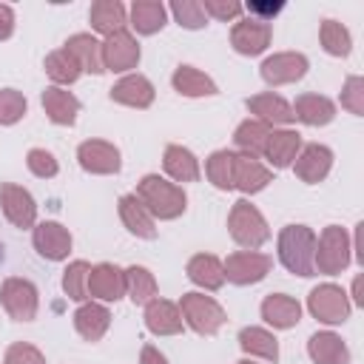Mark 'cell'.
Returning <instances> with one entry per match:
<instances>
[{
    "mask_svg": "<svg viewBox=\"0 0 364 364\" xmlns=\"http://www.w3.org/2000/svg\"><path fill=\"white\" fill-rule=\"evenodd\" d=\"M136 199L148 208V213L154 219H179L188 208V196L182 191V185L159 176V173H148L136 182Z\"/></svg>",
    "mask_w": 364,
    "mask_h": 364,
    "instance_id": "cell-1",
    "label": "cell"
},
{
    "mask_svg": "<svg viewBox=\"0 0 364 364\" xmlns=\"http://www.w3.org/2000/svg\"><path fill=\"white\" fill-rule=\"evenodd\" d=\"M276 250H279V262H282V267L287 273L304 276V279L316 273V264H313V256H316V233L307 225H284L279 230Z\"/></svg>",
    "mask_w": 364,
    "mask_h": 364,
    "instance_id": "cell-2",
    "label": "cell"
},
{
    "mask_svg": "<svg viewBox=\"0 0 364 364\" xmlns=\"http://www.w3.org/2000/svg\"><path fill=\"white\" fill-rule=\"evenodd\" d=\"M228 230H230V239L245 247V250H259L267 239H270V228H267V219L262 216V210L256 205H250L247 199H239L233 202L230 213H228Z\"/></svg>",
    "mask_w": 364,
    "mask_h": 364,
    "instance_id": "cell-3",
    "label": "cell"
},
{
    "mask_svg": "<svg viewBox=\"0 0 364 364\" xmlns=\"http://www.w3.org/2000/svg\"><path fill=\"white\" fill-rule=\"evenodd\" d=\"M353 262V242L347 236V230L341 225H327L318 236H316V273L324 276H336L341 270H347V264Z\"/></svg>",
    "mask_w": 364,
    "mask_h": 364,
    "instance_id": "cell-4",
    "label": "cell"
},
{
    "mask_svg": "<svg viewBox=\"0 0 364 364\" xmlns=\"http://www.w3.org/2000/svg\"><path fill=\"white\" fill-rule=\"evenodd\" d=\"M179 313H182V321L199 336H216L228 321L225 307L205 293H185L179 299Z\"/></svg>",
    "mask_w": 364,
    "mask_h": 364,
    "instance_id": "cell-5",
    "label": "cell"
},
{
    "mask_svg": "<svg viewBox=\"0 0 364 364\" xmlns=\"http://www.w3.org/2000/svg\"><path fill=\"white\" fill-rule=\"evenodd\" d=\"M0 304L14 321H34L40 307V293L28 279L9 276L0 284Z\"/></svg>",
    "mask_w": 364,
    "mask_h": 364,
    "instance_id": "cell-6",
    "label": "cell"
},
{
    "mask_svg": "<svg viewBox=\"0 0 364 364\" xmlns=\"http://www.w3.org/2000/svg\"><path fill=\"white\" fill-rule=\"evenodd\" d=\"M350 307L353 304H350L347 293L333 282L313 287L310 296H307V310L321 324H344L350 318Z\"/></svg>",
    "mask_w": 364,
    "mask_h": 364,
    "instance_id": "cell-7",
    "label": "cell"
},
{
    "mask_svg": "<svg viewBox=\"0 0 364 364\" xmlns=\"http://www.w3.org/2000/svg\"><path fill=\"white\" fill-rule=\"evenodd\" d=\"M222 267H225V282L247 287V284L262 282L270 273L273 259L267 253H259V250H236L222 262Z\"/></svg>",
    "mask_w": 364,
    "mask_h": 364,
    "instance_id": "cell-8",
    "label": "cell"
},
{
    "mask_svg": "<svg viewBox=\"0 0 364 364\" xmlns=\"http://www.w3.org/2000/svg\"><path fill=\"white\" fill-rule=\"evenodd\" d=\"M310 63L301 51H279L273 57H267L262 65H259V74L267 85H290V82H299L304 74H307Z\"/></svg>",
    "mask_w": 364,
    "mask_h": 364,
    "instance_id": "cell-9",
    "label": "cell"
},
{
    "mask_svg": "<svg viewBox=\"0 0 364 364\" xmlns=\"http://www.w3.org/2000/svg\"><path fill=\"white\" fill-rule=\"evenodd\" d=\"M0 208H3V216L20 230L34 228V222H37V202L23 185L3 182L0 185Z\"/></svg>",
    "mask_w": 364,
    "mask_h": 364,
    "instance_id": "cell-10",
    "label": "cell"
},
{
    "mask_svg": "<svg viewBox=\"0 0 364 364\" xmlns=\"http://www.w3.org/2000/svg\"><path fill=\"white\" fill-rule=\"evenodd\" d=\"M77 162L85 173H97V176H111L119 171V148L105 142V139H85L77 148Z\"/></svg>",
    "mask_w": 364,
    "mask_h": 364,
    "instance_id": "cell-11",
    "label": "cell"
},
{
    "mask_svg": "<svg viewBox=\"0 0 364 364\" xmlns=\"http://www.w3.org/2000/svg\"><path fill=\"white\" fill-rule=\"evenodd\" d=\"M139 54H142L139 43L128 28L102 40V65H105V71H117V74L131 71V68H136Z\"/></svg>",
    "mask_w": 364,
    "mask_h": 364,
    "instance_id": "cell-12",
    "label": "cell"
},
{
    "mask_svg": "<svg viewBox=\"0 0 364 364\" xmlns=\"http://www.w3.org/2000/svg\"><path fill=\"white\" fill-rule=\"evenodd\" d=\"M270 40H273L270 23H262V20H253V17H245V20L233 23V28H230V46L242 57L262 54L270 46Z\"/></svg>",
    "mask_w": 364,
    "mask_h": 364,
    "instance_id": "cell-13",
    "label": "cell"
},
{
    "mask_svg": "<svg viewBox=\"0 0 364 364\" xmlns=\"http://www.w3.org/2000/svg\"><path fill=\"white\" fill-rule=\"evenodd\" d=\"M34 250L48 262H63L71 253V233L60 222H40L31 228Z\"/></svg>",
    "mask_w": 364,
    "mask_h": 364,
    "instance_id": "cell-14",
    "label": "cell"
},
{
    "mask_svg": "<svg viewBox=\"0 0 364 364\" xmlns=\"http://www.w3.org/2000/svg\"><path fill=\"white\" fill-rule=\"evenodd\" d=\"M333 168V151L327 145H318V142H310V145H301L299 156L293 159V171L301 182L307 185H318L321 179H327Z\"/></svg>",
    "mask_w": 364,
    "mask_h": 364,
    "instance_id": "cell-15",
    "label": "cell"
},
{
    "mask_svg": "<svg viewBox=\"0 0 364 364\" xmlns=\"http://www.w3.org/2000/svg\"><path fill=\"white\" fill-rule=\"evenodd\" d=\"M125 296V270L111 262L94 264L88 273V299L97 301H119Z\"/></svg>",
    "mask_w": 364,
    "mask_h": 364,
    "instance_id": "cell-16",
    "label": "cell"
},
{
    "mask_svg": "<svg viewBox=\"0 0 364 364\" xmlns=\"http://www.w3.org/2000/svg\"><path fill=\"white\" fill-rule=\"evenodd\" d=\"M273 182V171L262 165L256 156L233 154V188L242 193H259Z\"/></svg>",
    "mask_w": 364,
    "mask_h": 364,
    "instance_id": "cell-17",
    "label": "cell"
},
{
    "mask_svg": "<svg viewBox=\"0 0 364 364\" xmlns=\"http://www.w3.org/2000/svg\"><path fill=\"white\" fill-rule=\"evenodd\" d=\"M108 97L119 105H128V108H148L156 97L154 91V82L142 74H125L122 80H117L108 91Z\"/></svg>",
    "mask_w": 364,
    "mask_h": 364,
    "instance_id": "cell-18",
    "label": "cell"
},
{
    "mask_svg": "<svg viewBox=\"0 0 364 364\" xmlns=\"http://www.w3.org/2000/svg\"><path fill=\"white\" fill-rule=\"evenodd\" d=\"M247 111L253 114V119L264 122V125H290L293 122V108L284 97L273 94V91H264V94H253L245 100Z\"/></svg>",
    "mask_w": 364,
    "mask_h": 364,
    "instance_id": "cell-19",
    "label": "cell"
},
{
    "mask_svg": "<svg viewBox=\"0 0 364 364\" xmlns=\"http://www.w3.org/2000/svg\"><path fill=\"white\" fill-rule=\"evenodd\" d=\"M145 327L154 333V336H176L182 333L185 321H182V313H179V304L168 301V299H151L145 304Z\"/></svg>",
    "mask_w": 364,
    "mask_h": 364,
    "instance_id": "cell-20",
    "label": "cell"
},
{
    "mask_svg": "<svg viewBox=\"0 0 364 364\" xmlns=\"http://www.w3.org/2000/svg\"><path fill=\"white\" fill-rule=\"evenodd\" d=\"M299 151H301V134L299 131H293V128H273L262 156L273 168H290L293 159L299 156Z\"/></svg>",
    "mask_w": 364,
    "mask_h": 364,
    "instance_id": "cell-21",
    "label": "cell"
},
{
    "mask_svg": "<svg viewBox=\"0 0 364 364\" xmlns=\"http://www.w3.org/2000/svg\"><path fill=\"white\" fill-rule=\"evenodd\" d=\"M43 102V111L46 117L54 122V125H74L77 122V114H80V100L68 91V88H60V85H48L40 97Z\"/></svg>",
    "mask_w": 364,
    "mask_h": 364,
    "instance_id": "cell-22",
    "label": "cell"
},
{
    "mask_svg": "<svg viewBox=\"0 0 364 364\" xmlns=\"http://www.w3.org/2000/svg\"><path fill=\"white\" fill-rule=\"evenodd\" d=\"M290 108H293V119L313 125V128L330 125L336 119V102L324 94H299Z\"/></svg>",
    "mask_w": 364,
    "mask_h": 364,
    "instance_id": "cell-23",
    "label": "cell"
},
{
    "mask_svg": "<svg viewBox=\"0 0 364 364\" xmlns=\"http://www.w3.org/2000/svg\"><path fill=\"white\" fill-rule=\"evenodd\" d=\"M262 318L273 327V330H290L301 321V304L293 296L284 293H270L262 301Z\"/></svg>",
    "mask_w": 364,
    "mask_h": 364,
    "instance_id": "cell-24",
    "label": "cell"
},
{
    "mask_svg": "<svg viewBox=\"0 0 364 364\" xmlns=\"http://www.w3.org/2000/svg\"><path fill=\"white\" fill-rule=\"evenodd\" d=\"M111 327V310L102 301H82L74 313V330L85 341H100Z\"/></svg>",
    "mask_w": 364,
    "mask_h": 364,
    "instance_id": "cell-25",
    "label": "cell"
},
{
    "mask_svg": "<svg viewBox=\"0 0 364 364\" xmlns=\"http://www.w3.org/2000/svg\"><path fill=\"white\" fill-rule=\"evenodd\" d=\"M307 355L313 364H350V350L333 330H318L307 338Z\"/></svg>",
    "mask_w": 364,
    "mask_h": 364,
    "instance_id": "cell-26",
    "label": "cell"
},
{
    "mask_svg": "<svg viewBox=\"0 0 364 364\" xmlns=\"http://www.w3.org/2000/svg\"><path fill=\"white\" fill-rule=\"evenodd\" d=\"M119 219L136 239H156V219L148 213V208L136 199V193L119 196Z\"/></svg>",
    "mask_w": 364,
    "mask_h": 364,
    "instance_id": "cell-27",
    "label": "cell"
},
{
    "mask_svg": "<svg viewBox=\"0 0 364 364\" xmlns=\"http://www.w3.org/2000/svg\"><path fill=\"white\" fill-rule=\"evenodd\" d=\"M88 20H91V28L102 37H111L117 31H125L128 26V11L119 0H94L91 9H88Z\"/></svg>",
    "mask_w": 364,
    "mask_h": 364,
    "instance_id": "cell-28",
    "label": "cell"
},
{
    "mask_svg": "<svg viewBox=\"0 0 364 364\" xmlns=\"http://www.w3.org/2000/svg\"><path fill=\"white\" fill-rule=\"evenodd\" d=\"M63 48L80 63L82 71H88V74H105V65H102V43L94 34H85V31L71 34Z\"/></svg>",
    "mask_w": 364,
    "mask_h": 364,
    "instance_id": "cell-29",
    "label": "cell"
},
{
    "mask_svg": "<svg viewBox=\"0 0 364 364\" xmlns=\"http://www.w3.org/2000/svg\"><path fill=\"white\" fill-rule=\"evenodd\" d=\"M185 273H188V279L196 287L210 290V293L225 284V267H222V262L213 253H196V256H191Z\"/></svg>",
    "mask_w": 364,
    "mask_h": 364,
    "instance_id": "cell-30",
    "label": "cell"
},
{
    "mask_svg": "<svg viewBox=\"0 0 364 364\" xmlns=\"http://www.w3.org/2000/svg\"><path fill=\"white\" fill-rule=\"evenodd\" d=\"M162 168L173 182H196L202 176L199 159L193 156V151L182 148V145H168L165 156H162Z\"/></svg>",
    "mask_w": 364,
    "mask_h": 364,
    "instance_id": "cell-31",
    "label": "cell"
},
{
    "mask_svg": "<svg viewBox=\"0 0 364 364\" xmlns=\"http://www.w3.org/2000/svg\"><path fill=\"white\" fill-rule=\"evenodd\" d=\"M171 85L182 97H216L219 94L216 82L205 71H199L193 65H179L173 71V77H171Z\"/></svg>",
    "mask_w": 364,
    "mask_h": 364,
    "instance_id": "cell-32",
    "label": "cell"
},
{
    "mask_svg": "<svg viewBox=\"0 0 364 364\" xmlns=\"http://www.w3.org/2000/svg\"><path fill=\"white\" fill-rule=\"evenodd\" d=\"M131 23L136 34H156L168 23V9L159 0H134L131 3Z\"/></svg>",
    "mask_w": 364,
    "mask_h": 364,
    "instance_id": "cell-33",
    "label": "cell"
},
{
    "mask_svg": "<svg viewBox=\"0 0 364 364\" xmlns=\"http://www.w3.org/2000/svg\"><path fill=\"white\" fill-rule=\"evenodd\" d=\"M270 125H264V122H259V119H242L239 125H236V131H233V145L242 151V154H247V156H262L264 154V145H267V136H270Z\"/></svg>",
    "mask_w": 364,
    "mask_h": 364,
    "instance_id": "cell-34",
    "label": "cell"
},
{
    "mask_svg": "<svg viewBox=\"0 0 364 364\" xmlns=\"http://www.w3.org/2000/svg\"><path fill=\"white\" fill-rule=\"evenodd\" d=\"M239 347L247 355H256V358H264V361H273V364L279 361V341L264 327H245L239 333Z\"/></svg>",
    "mask_w": 364,
    "mask_h": 364,
    "instance_id": "cell-35",
    "label": "cell"
},
{
    "mask_svg": "<svg viewBox=\"0 0 364 364\" xmlns=\"http://www.w3.org/2000/svg\"><path fill=\"white\" fill-rule=\"evenodd\" d=\"M125 296L134 304H148L151 299H156V279L148 267L142 264H131L125 267Z\"/></svg>",
    "mask_w": 364,
    "mask_h": 364,
    "instance_id": "cell-36",
    "label": "cell"
},
{
    "mask_svg": "<svg viewBox=\"0 0 364 364\" xmlns=\"http://www.w3.org/2000/svg\"><path fill=\"white\" fill-rule=\"evenodd\" d=\"M43 68H46V74H48V80L54 82V85H71V82H77L80 80V74H82V68H80V63L65 51V48H57V51H51L48 57H46V63H43Z\"/></svg>",
    "mask_w": 364,
    "mask_h": 364,
    "instance_id": "cell-37",
    "label": "cell"
},
{
    "mask_svg": "<svg viewBox=\"0 0 364 364\" xmlns=\"http://www.w3.org/2000/svg\"><path fill=\"white\" fill-rule=\"evenodd\" d=\"M205 176L219 191H233V151L222 148L205 159Z\"/></svg>",
    "mask_w": 364,
    "mask_h": 364,
    "instance_id": "cell-38",
    "label": "cell"
},
{
    "mask_svg": "<svg viewBox=\"0 0 364 364\" xmlns=\"http://www.w3.org/2000/svg\"><path fill=\"white\" fill-rule=\"evenodd\" d=\"M318 40L330 57H347L353 51V37H350L347 26H341L338 20H324L318 28Z\"/></svg>",
    "mask_w": 364,
    "mask_h": 364,
    "instance_id": "cell-39",
    "label": "cell"
},
{
    "mask_svg": "<svg viewBox=\"0 0 364 364\" xmlns=\"http://www.w3.org/2000/svg\"><path fill=\"white\" fill-rule=\"evenodd\" d=\"M88 273H91V264L77 259L71 262L65 270H63V290L71 301H88Z\"/></svg>",
    "mask_w": 364,
    "mask_h": 364,
    "instance_id": "cell-40",
    "label": "cell"
},
{
    "mask_svg": "<svg viewBox=\"0 0 364 364\" xmlns=\"http://www.w3.org/2000/svg\"><path fill=\"white\" fill-rule=\"evenodd\" d=\"M171 14L188 31H199V28L208 26V14L202 9V0H173L171 3Z\"/></svg>",
    "mask_w": 364,
    "mask_h": 364,
    "instance_id": "cell-41",
    "label": "cell"
},
{
    "mask_svg": "<svg viewBox=\"0 0 364 364\" xmlns=\"http://www.w3.org/2000/svg\"><path fill=\"white\" fill-rule=\"evenodd\" d=\"M28 102L17 88H0V125H14L26 117Z\"/></svg>",
    "mask_w": 364,
    "mask_h": 364,
    "instance_id": "cell-42",
    "label": "cell"
},
{
    "mask_svg": "<svg viewBox=\"0 0 364 364\" xmlns=\"http://www.w3.org/2000/svg\"><path fill=\"white\" fill-rule=\"evenodd\" d=\"M26 165H28V171H31L37 179H54L57 171H60L57 156H54L51 151H46V148H31V151L26 154Z\"/></svg>",
    "mask_w": 364,
    "mask_h": 364,
    "instance_id": "cell-43",
    "label": "cell"
},
{
    "mask_svg": "<svg viewBox=\"0 0 364 364\" xmlns=\"http://www.w3.org/2000/svg\"><path fill=\"white\" fill-rule=\"evenodd\" d=\"M341 108H347L350 114L361 117L364 114V80L361 77H347L344 88H341Z\"/></svg>",
    "mask_w": 364,
    "mask_h": 364,
    "instance_id": "cell-44",
    "label": "cell"
},
{
    "mask_svg": "<svg viewBox=\"0 0 364 364\" xmlns=\"http://www.w3.org/2000/svg\"><path fill=\"white\" fill-rule=\"evenodd\" d=\"M3 364H46V355L28 341H14V344H9Z\"/></svg>",
    "mask_w": 364,
    "mask_h": 364,
    "instance_id": "cell-45",
    "label": "cell"
},
{
    "mask_svg": "<svg viewBox=\"0 0 364 364\" xmlns=\"http://www.w3.org/2000/svg\"><path fill=\"white\" fill-rule=\"evenodd\" d=\"M202 9H205V14H208V17L222 20V23L236 20V17L245 11V6H242L239 0H205V3H202Z\"/></svg>",
    "mask_w": 364,
    "mask_h": 364,
    "instance_id": "cell-46",
    "label": "cell"
},
{
    "mask_svg": "<svg viewBox=\"0 0 364 364\" xmlns=\"http://www.w3.org/2000/svg\"><path fill=\"white\" fill-rule=\"evenodd\" d=\"M245 9L250 11V17H253V20L270 23V20H273V17H276V14H279L284 6H282V3H247Z\"/></svg>",
    "mask_w": 364,
    "mask_h": 364,
    "instance_id": "cell-47",
    "label": "cell"
},
{
    "mask_svg": "<svg viewBox=\"0 0 364 364\" xmlns=\"http://www.w3.org/2000/svg\"><path fill=\"white\" fill-rule=\"evenodd\" d=\"M14 34V9L9 3H0V43Z\"/></svg>",
    "mask_w": 364,
    "mask_h": 364,
    "instance_id": "cell-48",
    "label": "cell"
},
{
    "mask_svg": "<svg viewBox=\"0 0 364 364\" xmlns=\"http://www.w3.org/2000/svg\"><path fill=\"white\" fill-rule=\"evenodd\" d=\"M139 364H168V358L154 347V344H145L139 350Z\"/></svg>",
    "mask_w": 364,
    "mask_h": 364,
    "instance_id": "cell-49",
    "label": "cell"
},
{
    "mask_svg": "<svg viewBox=\"0 0 364 364\" xmlns=\"http://www.w3.org/2000/svg\"><path fill=\"white\" fill-rule=\"evenodd\" d=\"M361 230H364V222L355 225V262L364 264V250H361Z\"/></svg>",
    "mask_w": 364,
    "mask_h": 364,
    "instance_id": "cell-50",
    "label": "cell"
},
{
    "mask_svg": "<svg viewBox=\"0 0 364 364\" xmlns=\"http://www.w3.org/2000/svg\"><path fill=\"white\" fill-rule=\"evenodd\" d=\"M353 299H355V304H364V296H361V279L353 282Z\"/></svg>",
    "mask_w": 364,
    "mask_h": 364,
    "instance_id": "cell-51",
    "label": "cell"
},
{
    "mask_svg": "<svg viewBox=\"0 0 364 364\" xmlns=\"http://www.w3.org/2000/svg\"><path fill=\"white\" fill-rule=\"evenodd\" d=\"M236 364H256V361H250V358H242V361H236Z\"/></svg>",
    "mask_w": 364,
    "mask_h": 364,
    "instance_id": "cell-52",
    "label": "cell"
}]
</instances>
